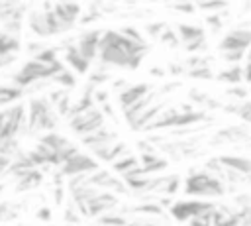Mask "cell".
Segmentation results:
<instances>
[{"mask_svg":"<svg viewBox=\"0 0 251 226\" xmlns=\"http://www.w3.org/2000/svg\"><path fill=\"white\" fill-rule=\"evenodd\" d=\"M159 39H161L163 43H167L169 47H176V45L180 43V41H178V35H176V33H175L171 28H167V29L161 33V37H159Z\"/></svg>","mask_w":251,"mask_h":226,"instance_id":"e575fe53","label":"cell"},{"mask_svg":"<svg viewBox=\"0 0 251 226\" xmlns=\"http://www.w3.org/2000/svg\"><path fill=\"white\" fill-rule=\"evenodd\" d=\"M59 118L51 108V102L47 98H31L27 106V130L31 134L37 132H51L55 130Z\"/></svg>","mask_w":251,"mask_h":226,"instance_id":"3957f363","label":"cell"},{"mask_svg":"<svg viewBox=\"0 0 251 226\" xmlns=\"http://www.w3.org/2000/svg\"><path fill=\"white\" fill-rule=\"evenodd\" d=\"M53 14H55V18H57V22L65 33L78 24L80 4H76V2H53Z\"/></svg>","mask_w":251,"mask_h":226,"instance_id":"7c38bea8","label":"cell"},{"mask_svg":"<svg viewBox=\"0 0 251 226\" xmlns=\"http://www.w3.org/2000/svg\"><path fill=\"white\" fill-rule=\"evenodd\" d=\"M139 165L147 177H153L155 173L165 171L169 167V161L157 153H139Z\"/></svg>","mask_w":251,"mask_h":226,"instance_id":"ac0fdd59","label":"cell"},{"mask_svg":"<svg viewBox=\"0 0 251 226\" xmlns=\"http://www.w3.org/2000/svg\"><path fill=\"white\" fill-rule=\"evenodd\" d=\"M51 81H53V83H57V85H59L63 90H65V88H73V86L76 85L75 75H73L71 71H67V69H63V71H61L59 75H55Z\"/></svg>","mask_w":251,"mask_h":226,"instance_id":"4dcf8cb0","label":"cell"},{"mask_svg":"<svg viewBox=\"0 0 251 226\" xmlns=\"http://www.w3.org/2000/svg\"><path fill=\"white\" fill-rule=\"evenodd\" d=\"M218 81L231 83V85H235V86H237V85L243 81V67L233 65V67H229L227 71H222V73L218 75Z\"/></svg>","mask_w":251,"mask_h":226,"instance_id":"f1b7e54d","label":"cell"},{"mask_svg":"<svg viewBox=\"0 0 251 226\" xmlns=\"http://www.w3.org/2000/svg\"><path fill=\"white\" fill-rule=\"evenodd\" d=\"M161 110H163V104H151L147 110H143V112L135 118V122L131 124V130H135V132L141 130V132H143V130L161 114Z\"/></svg>","mask_w":251,"mask_h":226,"instance_id":"7402d4cb","label":"cell"},{"mask_svg":"<svg viewBox=\"0 0 251 226\" xmlns=\"http://www.w3.org/2000/svg\"><path fill=\"white\" fill-rule=\"evenodd\" d=\"M118 206V197L106 191H100L88 204H86V216L88 218H100L102 214L112 212Z\"/></svg>","mask_w":251,"mask_h":226,"instance_id":"4fadbf2b","label":"cell"},{"mask_svg":"<svg viewBox=\"0 0 251 226\" xmlns=\"http://www.w3.org/2000/svg\"><path fill=\"white\" fill-rule=\"evenodd\" d=\"M216 204L214 202H204V200H176L169 210L171 216L178 222H188L192 218H196L198 214H204L208 210H214Z\"/></svg>","mask_w":251,"mask_h":226,"instance_id":"9c48e42d","label":"cell"},{"mask_svg":"<svg viewBox=\"0 0 251 226\" xmlns=\"http://www.w3.org/2000/svg\"><path fill=\"white\" fill-rule=\"evenodd\" d=\"M129 212H135V214H145V216H165V208H161L157 202H141V204H135V206H127Z\"/></svg>","mask_w":251,"mask_h":226,"instance_id":"4316f807","label":"cell"},{"mask_svg":"<svg viewBox=\"0 0 251 226\" xmlns=\"http://www.w3.org/2000/svg\"><path fill=\"white\" fill-rule=\"evenodd\" d=\"M116 138H118L116 132H112V130H108V128H100V130H96L94 134L84 136V138H82V145H86L90 151H96V149L114 145V143H116V141H114Z\"/></svg>","mask_w":251,"mask_h":226,"instance_id":"2e32d148","label":"cell"},{"mask_svg":"<svg viewBox=\"0 0 251 226\" xmlns=\"http://www.w3.org/2000/svg\"><path fill=\"white\" fill-rule=\"evenodd\" d=\"M120 33H122L124 37H127V39H131L133 43H139V45H147V41L143 39L141 31H139L137 28H133V26H124V28H120Z\"/></svg>","mask_w":251,"mask_h":226,"instance_id":"1f68e13d","label":"cell"},{"mask_svg":"<svg viewBox=\"0 0 251 226\" xmlns=\"http://www.w3.org/2000/svg\"><path fill=\"white\" fill-rule=\"evenodd\" d=\"M55 200H57V204H63V187L55 189Z\"/></svg>","mask_w":251,"mask_h":226,"instance_id":"f907efd6","label":"cell"},{"mask_svg":"<svg viewBox=\"0 0 251 226\" xmlns=\"http://www.w3.org/2000/svg\"><path fill=\"white\" fill-rule=\"evenodd\" d=\"M171 8L178 10V12H184V14H192L196 10V4H192V2H175V4H171Z\"/></svg>","mask_w":251,"mask_h":226,"instance_id":"f35d334b","label":"cell"},{"mask_svg":"<svg viewBox=\"0 0 251 226\" xmlns=\"http://www.w3.org/2000/svg\"><path fill=\"white\" fill-rule=\"evenodd\" d=\"M100 37L102 31L100 29H90V31H82L76 39V49L78 53L92 63L94 57H98V45H100Z\"/></svg>","mask_w":251,"mask_h":226,"instance_id":"5bb4252c","label":"cell"},{"mask_svg":"<svg viewBox=\"0 0 251 226\" xmlns=\"http://www.w3.org/2000/svg\"><path fill=\"white\" fill-rule=\"evenodd\" d=\"M27 24H29L31 31L39 37L63 33V29H61L55 14H53V2H43L41 10H31L27 14Z\"/></svg>","mask_w":251,"mask_h":226,"instance_id":"5b68a950","label":"cell"},{"mask_svg":"<svg viewBox=\"0 0 251 226\" xmlns=\"http://www.w3.org/2000/svg\"><path fill=\"white\" fill-rule=\"evenodd\" d=\"M63 53H65V61L73 67V71L75 73H78V75H84L88 69H90V61H86L80 53H78V49H76V45H73V43H67L65 47H63Z\"/></svg>","mask_w":251,"mask_h":226,"instance_id":"d6986e66","label":"cell"},{"mask_svg":"<svg viewBox=\"0 0 251 226\" xmlns=\"http://www.w3.org/2000/svg\"><path fill=\"white\" fill-rule=\"evenodd\" d=\"M216 210V208H214ZM214 210H208L204 214H198L196 218L188 220V226H212V216H214Z\"/></svg>","mask_w":251,"mask_h":226,"instance_id":"836d02e7","label":"cell"},{"mask_svg":"<svg viewBox=\"0 0 251 226\" xmlns=\"http://www.w3.org/2000/svg\"><path fill=\"white\" fill-rule=\"evenodd\" d=\"M10 163H12V159H10V157H4V155H0V175H4V173L8 171Z\"/></svg>","mask_w":251,"mask_h":226,"instance_id":"c3c4849f","label":"cell"},{"mask_svg":"<svg viewBox=\"0 0 251 226\" xmlns=\"http://www.w3.org/2000/svg\"><path fill=\"white\" fill-rule=\"evenodd\" d=\"M135 167H139V157H137V155H131V153H126L124 157H120V159H116V161L112 163V169H114L116 173H120V175L129 173V171L135 169Z\"/></svg>","mask_w":251,"mask_h":226,"instance_id":"484cf974","label":"cell"},{"mask_svg":"<svg viewBox=\"0 0 251 226\" xmlns=\"http://www.w3.org/2000/svg\"><path fill=\"white\" fill-rule=\"evenodd\" d=\"M151 90H153V86H151L149 83L129 85L126 90L118 92V100H120V104H122V110H126V108H129L131 104L139 102V100H141V98H145V96H147Z\"/></svg>","mask_w":251,"mask_h":226,"instance_id":"9a60e30c","label":"cell"},{"mask_svg":"<svg viewBox=\"0 0 251 226\" xmlns=\"http://www.w3.org/2000/svg\"><path fill=\"white\" fill-rule=\"evenodd\" d=\"M155 96H157V92H149L145 98H141L139 102H135V104H131L129 108H126V110H124V116H126V120H127L129 124H133V122H135V118H137V116H139L143 110H147V108L153 104Z\"/></svg>","mask_w":251,"mask_h":226,"instance_id":"603a6c76","label":"cell"},{"mask_svg":"<svg viewBox=\"0 0 251 226\" xmlns=\"http://www.w3.org/2000/svg\"><path fill=\"white\" fill-rule=\"evenodd\" d=\"M145 29H147V33H149L151 37H161V33L167 29V24H163V22H155V24H149Z\"/></svg>","mask_w":251,"mask_h":226,"instance_id":"d590c367","label":"cell"},{"mask_svg":"<svg viewBox=\"0 0 251 226\" xmlns=\"http://www.w3.org/2000/svg\"><path fill=\"white\" fill-rule=\"evenodd\" d=\"M137 147L141 149V153H155L153 143H151V141H147V140H141V141L137 143Z\"/></svg>","mask_w":251,"mask_h":226,"instance_id":"7dc6e473","label":"cell"},{"mask_svg":"<svg viewBox=\"0 0 251 226\" xmlns=\"http://www.w3.org/2000/svg\"><path fill=\"white\" fill-rule=\"evenodd\" d=\"M14 212H12V204L10 202H0V220H12Z\"/></svg>","mask_w":251,"mask_h":226,"instance_id":"ee69618b","label":"cell"},{"mask_svg":"<svg viewBox=\"0 0 251 226\" xmlns=\"http://www.w3.org/2000/svg\"><path fill=\"white\" fill-rule=\"evenodd\" d=\"M22 96H24V90L18 86H0V108L16 102Z\"/></svg>","mask_w":251,"mask_h":226,"instance_id":"83f0119b","label":"cell"},{"mask_svg":"<svg viewBox=\"0 0 251 226\" xmlns=\"http://www.w3.org/2000/svg\"><path fill=\"white\" fill-rule=\"evenodd\" d=\"M92 98H94V104H96V102L106 104V102H108V98H110V94H108L106 90H102V88H100V90H94V92H92Z\"/></svg>","mask_w":251,"mask_h":226,"instance_id":"bcb514c9","label":"cell"},{"mask_svg":"<svg viewBox=\"0 0 251 226\" xmlns=\"http://www.w3.org/2000/svg\"><path fill=\"white\" fill-rule=\"evenodd\" d=\"M220 161V165L235 175H251V159L247 157H241V155H222V157H216Z\"/></svg>","mask_w":251,"mask_h":226,"instance_id":"e0dca14e","label":"cell"},{"mask_svg":"<svg viewBox=\"0 0 251 226\" xmlns=\"http://www.w3.org/2000/svg\"><path fill=\"white\" fill-rule=\"evenodd\" d=\"M55 106H57V112H59V114L67 116V112L71 110V98H69V94H65V96L55 104Z\"/></svg>","mask_w":251,"mask_h":226,"instance_id":"b9f144b4","label":"cell"},{"mask_svg":"<svg viewBox=\"0 0 251 226\" xmlns=\"http://www.w3.org/2000/svg\"><path fill=\"white\" fill-rule=\"evenodd\" d=\"M67 226H69V224H67Z\"/></svg>","mask_w":251,"mask_h":226,"instance_id":"f5cc1de1","label":"cell"},{"mask_svg":"<svg viewBox=\"0 0 251 226\" xmlns=\"http://www.w3.org/2000/svg\"><path fill=\"white\" fill-rule=\"evenodd\" d=\"M65 222L69 226H80V212L76 210V206L73 202L65 208Z\"/></svg>","mask_w":251,"mask_h":226,"instance_id":"d6a6232c","label":"cell"},{"mask_svg":"<svg viewBox=\"0 0 251 226\" xmlns=\"http://www.w3.org/2000/svg\"><path fill=\"white\" fill-rule=\"evenodd\" d=\"M176 35H178V41H182L184 45L194 43L198 39H206L204 29L200 26H190V24H178L176 26Z\"/></svg>","mask_w":251,"mask_h":226,"instance_id":"ffe728a7","label":"cell"},{"mask_svg":"<svg viewBox=\"0 0 251 226\" xmlns=\"http://www.w3.org/2000/svg\"><path fill=\"white\" fill-rule=\"evenodd\" d=\"M227 94L229 96H233V98H237V100H241V102H245V96H247V88L245 86H231L229 90H227Z\"/></svg>","mask_w":251,"mask_h":226,"instance_id":"60d3db41","label":"cell"},{"mask_svg":"<svg viewBox=\"0 0 251 226\" xmlns=\"http://www.w3.org/2000/svg\"><path fill=\"white\" fill-rule=\"evenodd\" d=\"M227 4L226 2H198L196 4V8H200V10H224Z\"/></svg>","mask_w":251,"mask_h":226,"instance_id":"ab89813d","label":"cell"},{"mask_svg":"<svg viewBox=\"0 0 251 226\" xmlns=\"http://www.w3.org/2000/svg\"><path fill=\"white\" fill-rule=\"evenodd\" d=\"M184 193L192 195V197H222L226 193V185L216 179L214 175H210L208 171H198V173H190L184 181Z\"/></svg>","mask_w":251,"mask_h":226,"instance_id":"277c9868","label":"cell"},{"mask_svg":"<svg viewBox=\"0 0 251 226\" xmlns=\"http://www.w3.org/2000/svg\"><path fill=\"white\" fill-rule=\"evenodd\" d=\"M25 126V106L16 104L0 110V141L16 138Z\"/></svg>","mask_w":251,"mask_h":226,"instance_id":"8992f818","label":"cell"},{"mask_svg":"<svg viewBox=\"0 0 251 226\" xmlns=\"http://www.w3.org/2000/svg\"><path fill=\"white\" fill-rule=\"evenodd\" d=\"M190 100H194L196 104H202V106H204V104L208 106V102H210V98H208L206 94H202L200 90H190Z\"/></svg>","mask_w":251,"mask_h":226,"instance_id":"f6af8a7d","label":"cell"},{"mask_svg":"<svg viewBox=\"0 0 251 226\" xmlns=\"http://www.w3.org/2000/svg\"><path fill=\"white\" fill-rule=\"evenodd\" d=\"M25 10H27L25 2H0V24L6 33L18 37V33L24 28Z\"/></svg>","mask_w":251,"mask_h":226,"instance_id":"52a82bcc","label":"cell"},{"mask_svg":"<svg viewBox=\"0 0 251 226\" xmlns=\"http://www.w3.org/2000/svg\"><path fill=\"white\" fill-rule=\"evenodd\" d=\"M41 179H43V173H41L39 169H31V171H25V173L18 175V177H16V181H18V191H29V189L37 187V185L41 183Z\"/></svg>","mask_w":251,"mask_h":226,"instance_id":"cb8c5ba5","label":"cell"},{"mask_svg":"<svg viewBox=\"0 0 251 226\" xmlns=\"http://www.w3.org/2000/svg\"><path fill=\"white\" fill-rule=\"evenodd\" d=\"M37 218H39V220H49V218H51V210H49L47 206L39 208V210H37Z\"/></svg>","mask_w":251,"mask_h":226,"instance_id":"681fc988","label":"cell"},{"mask_svg":"<svg viewBox=\"0 0 251 226\" xmlns=\"http://www.w3.org/2000/svg\"><path fill=\"white\" fill-rule=\"evenodd\" d=\"M206 22H208V26L212 28V31H220L222 29V18H220V14H212V16H208L206 18Z\"/></svg>","mask_w":251,"mask_h":226,"instance_id":"7bdbcfd3","label":"cell"},{"mask_svg":"<svg viewBox=\"0 0 251 226\" xmlns=\"http://www.w3.org/2000/svg\"><path fill=\"white\" fill-rule=\"evenodd\" d=\"M169 71H171V73H175V75H178V73L182 71V67H180V65H171V67H169Z\"/></svg>","mask_w":251,"mask_h":226,"instance_id":"816d5d0a","label":"cell"},{"mask_svg":"<svg viewBox=\"0 0 251 226\" xmlns=\"http://www.w3.org/2000/svg\"><path fill=\"white\" fill-rule=\"evenodd\" d=\"M108 79H110V73H102V71H98V73H92V75H90V83H88V86L96 88L98 85L106 83Z\"/></svg>","mask_w":251,"mask_h":226,"instance_id":"8d00e7d4","label":"cell"},{"mask_svg":"<svg viewBox=\"0 0 251 226\" xmlns=\"http://www.w3.org/2000/svg\"><path fill=\"white\" fill-rule=\"evenodd\" d=\"M18 49H20V39L16 35H10L4 29H0V57L16 55Z\"/></svg>","mask_w":251,"mask_h":226,"instance_id":"d4e9b609","label":"cell"},{"mask_svg":"<svg viewBox=\"0 0 251 226\" xmlns=\"http://www.w3.org/2000/svg\"><path fill=\"white\" fill-rule=\"evenodd\" d=\"M69 128L75 132V134H78V136H90V134H94L96 130H100V128H104V114H102V110L100 108H90L88 112H82V114H78V116H75V118H71L69 120Z\"/></svg>","mask_w":251,"mask_h":226,"instance_id":"ba28073f","label":"cell"},{"mask_svg":"<svg viewBox=\"0 0 251 226\" xmlns=\"http://www.w3.org/2000/svg\"><path fill=\"white\" fill-rule=\"evenodd\" d=\"M188 75H190L192 79H212V69H210V67H200V69L188 71Z\"/></svg>","mask_w":251,"mask_h":226,"instance_id":"74e56055","label":"cell"},{"mask_svg":"<svg viewBox=\"0 0 251 226\" xmlns=\"http://www.w3.org/2000/svg\"><path fill=\"white\" fill-rule=\"evenodd\" d=\"M98 171V161L86 153H75L71 159H67L63 165H61V175L63 177H76V175H90Z\"/></svg>","mask_w":251,"mask_h":226,"instance_id":"30bf717a","label":"cell"},{"mask_svg":"<svg viewBox=\"0 0 251 226\" xmlns=\"http://www.w3.org/2000/svg\"><path fill=\"white\" fill-rule=\"evenodd\" d=\"M218 47L222 53H245L251 47V29H231L222 37Z\"/></svg>","mask_w":251,"mask_h":226,"instance_id":"8fae6325","label":"cell"},{"mask_svg":"<svg viewBox=\"0 0 251 226\" xmlns=\"http://www.w3.org/2000/svg\"><path fill=\"white\" fill-rule=\"evenodd\" d=\"M63 69H65V67H63L61 61H57V63H53V65H43V63H39V61L29 59V61H25V63L18 69V73L12 77V81H14V86H18V88L24 90V88H27V86H33L35 83L53 79V77L59 75Z\"/></svg>","mask_w":251,"mask_h":226,"instance_id":"7a4b0ae2","label":"cell"},{"mask_svg":"<svg viewBox=\"0 0 251 226\" xmlns=\"http://www.w3.org/2000/svg\"><path fill=\"white\" fill-rule=\"evenodd\" d=\"M37 143L45 145V147H47V149H51L53 153H59V151H63V149H67V147L71 145V141H69L65 136L55 134V132H47V134L39 136Z\"/></svg>","mask_w":251,"mask_h":226,"instance_id":"44dd1931","label":"cell"},{"mask_svg":"<svg viewBox=\"0 0 251 226\" xmlns=\"http://www.w3.org/2000/svg\"><path fill=\"white\" fill-rule=\"evenodd\" d=\"M98 226H127L129 220L124 216V214H116V212H108V214H102L98 220H96Z\"/></svg>","mask_w":251,"mask_h":226,"instance_id":"f546056e","label":"cell"},{"mask_svg":"<svg viewBox=\"0 0 251 226\" xmlns=\"http://www.w3.org/2000/svg\"><path fill=\"white\" fill-rule=\"evenodd\" d=\"M147 51H149V43L139 45L124 37L118 29H108V31H102L100 45H98V59L102 65L133 71L141 65Z\"/></svg>","mask_w":251,"mask_h":226,"instance_id":"6da1fadb","label":"cell"}]
</instances>
